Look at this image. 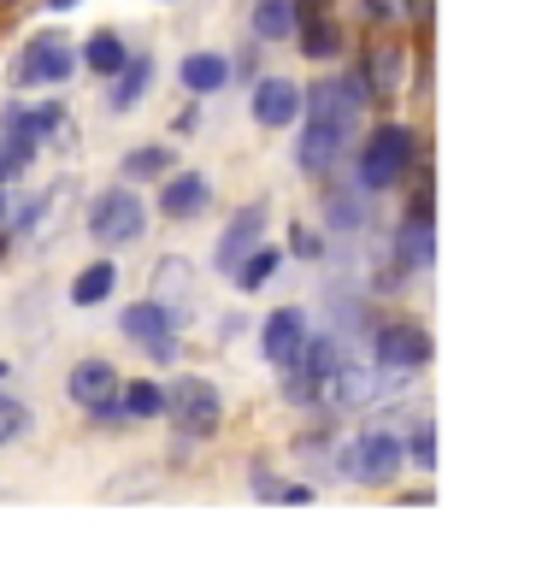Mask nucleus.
<instances>
[{
	"label": "nucleus",
	"mask_w": 548,
	"mask_h": 566,
	"mask_svg": "<svg viewBox=\"0 0 548 566\" xmlns=\"http://www.w3.org/2000/svg\"><path fill=\"white\" fill-rule=\"evenodd\" d=\"M413 130L407 124H378L371 130V142L360 148V184L366 189H396L401 177H407V166H413Z\"/></svg>",
	"instance_id": "f257e3e1"
},
{
	"label": "nucleus",
	"mask_w": 548,
	"mask_h": 566,
	"mask_svg": "<svg viewBox=\"0 0 548 566\" xmlns=\"http://www.w3.org/2000/svg\"><path fill=\"white\" fill-rule=\"evenodd\" d=\"M166 413H171V424L183 437H212L219 419H224V401H219V389H212L207 378H177L171 396H166Z\"/></svg>",
	"instance_id": "f03ea898"
},
{
	"label": "nucleus",
	"mask_w": 548,
	"mask_h": 566,
	"mask_svg": "<svg viewBox=\"0 0 548 566\" xmlns=\"http://www.w3.org/2000/svg\"><path fill=\"white\" fill-rule=\"evenodd\" d=\"M396 472H401V442L383 437V431H366V437H354L348 449H342V478H348V484L378 490Z\"/></svg>",
	"instance_id": "7ed1b4c3"
},
{
	"label": "nucleus",
	"mask_w": 548,
	"mask_h": 566,
	"mask_svg": "<svg viewBox=\"0 0 548 566\" xmlns=\"http://www.w3.org/2000/svg\"><path fill=\"white\" fill-rule=\"evenodd\" d=\"M141 224H148V207H141L136 189H106L101 201H95V212H88V237L106 242V248L136 242Z\"/></svg>",
	"instance_id": "20e7f679"
},
{
	"label": "nucleus",
	"mask_w": 548,
	"mask_h": 566,
	"mask_svg": "<svg viewBox=\"0 0 548 566\" xmlns=\"http://www.w3.org/2000/svg\"><path fill=\"white\" fill-rule=\"evenodd\" d=\"M71 65H77V48H71L60 30H42V35L30 42L24 65H18V77H24V83H65Z\"/></svg>",
	"instance_id": "39448f33"
},
{
	"label": "nucleus",
	"mask_w": 548,
	"mask_h": 566,
	"mask_svg": "<svg viewBox=\"0 0 548 566\" xmlns=\"http://www.w3.org/2000/svg\"><path fill=\"white\" fill-rule=\"evenodd\" d=\"M260 348H265V360H272V366H295V360H301V348H307V313H301V307L265 313Z\"/></svg>",
	"instance_id": "423d86ee"
},
{
	"label": "nucleus",
	"mask_w": 548,
	"mask_h": 566,
	"mask_svg": "<svg viewBox=\"0 0 548 566\" xmlns=\"http://www.w3.org/2000/svg\"><path fill=\"white\" fill-rule=\"evenodd\" d=\"M124 336H130L136 348H148L154 360H171L177 336H171V313L159 307V301H136V307H124Z\"/></svg>",
	"instance_id": "0eeeda50"
},
{
	"label": "nucleus",
	"mask_w": 548,
	"mask_h": 566,
	"mask_svg": "<svg viewBox=\"0 0 548 566\" xmlns=\"http://www.w3.org/2000/svg\"><path fill=\"white\" fill-rule=\"evenodd\" d=\"M301 106L313 113V124H325V130H336V136H348L354 142V124H360V101L342 88V77L336 83H313L307 95H301Z\"/></svg>",
	"instance_id": "6e6552de"
},
{
	"label": "nucleus",
	"mask_w": 548,
	"mask_h": 566,
	"mask_svg": "<svg viewBox=\"0 0 548 566\" xmlns=\"http://www.w3.org/2000/svg\"><path fill=\"white\" fill-rule=\"evenodd\" d=\"M336 366H342V360H336V343H330V336H318V343L307 336V348H301V371H295L289 384H283V396H289V401L325 396V384L336 378Z\"/></svg>",
	"instance_id": "1a4fd4ad"
},
{
	"label": "nucleus",
	"mask_w": 548,
	"mask_h": 566,
	"mask_svg": "<svg viewBox=\"0 0 548 566\" xmlns=\"http://www.w3.org/2000/svg\"><path fill=\"white\" fill-rule=\"evenodd\" d=\"M265 212H272L265 201H247V207L236 212V219L224 224V242H219V272H236V265H242L247 254H254L260 242H265Z\"/></svg>",
	"instance_id": "9d476101"
},
{
	"label": "nucleus",
	"mask_w": 548,
	"mask_h": 566,
	"mask_svg": "<svg viewBox=\"0 0 548 566\" xmlns=\"http://www.w3.org/2000/svg\"><path fill=\"white\" fill-rule=\"evenodd\" d=\"M431 360V336L419 325H383L378 331V366L383 371H413Z\"/></svg>",
	"instance_id": "9b49d317"
},
{
	"label": "nucleus",
	"mask_w": 548,
	"mask_h": 566,
	"mask_svg": "<svg viewBox=\"0 0 548 566\" xmlns=\"http://www.w3.org/2000/svg\"><path fill=\"white\" fill-rule=\"evenodd\" d=\"M65 396L95 413V407L118 401V371L106 360H77V366H71V378H65Z\"/></svg>",
	"instance_id": "f8f14e48"
},
{
	"label": "nucleus",
	"mask_w": 548,
	"mask_h": 566,
	"mask_svg": "<svg viewBox=\"0 0 548 566\" xmlns=\"http://www.w3.org/2000/svg\"><path fill=\"white\" fill-rule=\"evenodd\" d=\"M389 384H396V378H383V366H378V371H360V366H336V378L325 384V396H330L336 407H348V413H354V407H371V401H378Z\"/></svg>",
	"instance_id": "ddd939ff"
},
{
	"label": "nucleus",
	"mask_w": 548,
	"mask_h": 566,
	"mask_svg": "<svg viewBox=\"0 0 548 566\" xmlns=\"http://www.w3.org/2000/svg\"><path fill=\"white\" fill-rule=\"evenodd\" d=\"M301 113V88L295 83H283V77H265L254 88V118L265 124V130H283V124H295Z\"/></svg>",
	"instance_id": "4468645a"
},
{
	"label": "nucleus",
	"mask_w": 548,
	"mask_h": 566,
	"mask_svg": "<svg viewBox=\"0 0 548 566\" xmlns=\"http://www.w3.org/2000/svg\"><path fill=\"white\" fill-rule=\"evenodd\" d=\"M159 207H166V219H194V212L207 207V177H201V171H177V177H166V189H159Z\"/></svg>",
	"instance_id": "2eb2a0df"
},
{
	"label": "nucleus",
	"mask_w": 548,
	"mask_h": 566,
	"mask_svg": "<svg viewBox=\"0 0 548 566\" xmlns=\"http://www.w3.org/2000/svg\"><path fill=\"white\" fill-rule=\"evenodd\" d=\"M431 254H436V242H431V201L419 195L413 219L401 224V260H413V265H431Z\"/></svg>",
	"instance_id": "dca6fc26"
},
{
	"label": "nucleus",
	"mask_w": 548,
	"mask_h": 566,
	"mask_svg": "<svg viewBox=\"0 0 548 566\" xmlns=\"http://www.w3.org/2000/svg\"><path fill=\"white\" fill-rule=\"evenodd\" d=\"M177 77H183V88H194V95H212V88H224L230 65L219 60V53H189V60L177 65Z\"/></svg>",
	"instance_id": "f3484780"
},
{
	"label": "nucleus",
	"mask_w": 548,
	"mask_h": 566,
	"mask_svg": "<svg viewBox=\"0 0 548 566\" xmlns=\"http://www.w3.org/2000/svg\"><path fill=\"white\" fill-rule=\"evenodd\" d=\"M348 148V136H336V130H325V124H307V136H301V148H295V159L307 171H325L336 154Z\"/></svg>",
	"instance_id": "a211bd4d"
},
{
	"label": "nucleus",
	"mask_w": 548,
	"mask_h": 566,
	"mask_svg": "<svg viewBox=\"0 0 548 566\" xmlns=\"http://www.w3.org/2000/svg\"><path fill=\"white\" fill-rule=\"evenodd\" d=\"M301 24V42H307L313 60H330V53H342V24H336L330 12H313V18H295Z\"/></svg>",
	"instance_id": "6ab92c4d"
},
{
	"label": "nucleus",
	"mask_w": 548,
	"mask_h": 566,
	"mask_svg": "<svg viewBox=\"0 0 548 566\" xmlns=\"http://www.w3.org/2000/svg\"><path fill=\"white\" fill-rule=\"evenodd\" d=\"M360 71H366V83H371V101L396 95V88H401V48H371V60Z\"/></svg>",
	"instance_id": "aec40b11"
},
{
	"label": "nucleus",
	"mask_w": 548,
	"mask_h": 566,
	"mask_svg": "<svg viewBox=\"0 0 548 566\" xmlns=\"http://www.w3.org/2000/svg\"><path fill=\"white\" fill-rule=\"evenodd\" d=\"M254 35H265V42H289L295 35V0H260L254 7Z\"/></svg>",
	"instance_id": "412c9836"
},
{
	"label": "nucleus",
	"mask_w": 548,
	"mask_h": 566,
	"mask_svg": "<svg viewBox=\"0 0 548 566\" xmlns=\"http://www.w3.org/2000/svg\"><path fill=\"white\" fill-rule=\"evenodd\" d=\"M113 283H118V272L106 260H95V265H83V272H77V283H71V301H77V307H95V301L113 295Z\"/></svg>",
	"instance_id": "4be33fe9"
},
{
	"label": "nucleus",
	"mask_w": 548,
	"mask_h": 566,
	"mask_svg": "<svg viewBox=\"0 0 548 566\" xmlns=\"http://www.w3.org/2000/svg\"><path fill=\"white\" fill-rule=\"evenodd\" d=\"M154 77V65L148 60H130V65H118V83H113V106L124 113V106H136L141 101V88H148Z\"/></svg>",
	"instance_id": "5701e85b"
},
{
	"label": "nucleus",
	"mask_w": 548,
	"mask_h": 566,
	"mask_svg": "<svg viewBox=\"0 0 548 566\" xmlns=\"http://www.w3.org/2000/svg\"><path fill=\"white\" fill-rule=\"evenodd\" d=\"M83 60L95 65V71H118L124 60H130V53H124V42H118L113 30H95V35L83 42Z\"/></svg>",
	"instance_id": "b1692460"
},
{
	"label": "nucleus",
	"mask_w": 548,
	"mask_h": 566,
	"mask_svg": "<svg viewBox=\"0 0 548 566\" xmlns=\"http://www.w3.org/2000/svg\"><path fill=\"white\" fill-rule=\"evenodd\" d=\"M159 413H166V396H159L154 384H130V389H124V419H159Z\"/></svg>",
	"instance_id": "393cba45"
},
{
	"label": "nucleus",
	"mask_w": 548,
	"mask_h": 566,
	"mask_svg": "<svg viewBox=\"0 0 548 566\" xmlns=\"http://www.w3.org/2000/svg\"><path fill=\"white\" fill-rule=\"evenodd\" d=\"M272 272H277V248H265V242H260L254 254H247V260H242V265H236V272H230V277H236L242 290H260V283L272 277Z\"/></svg>",
	"instance_id": "a878e982"
},
{
	"label": "nucleus",
	"mask_w": 548,
	"mask_h": 566,
	"mask_svg": "<svg viewBox=\"0 0 548 566\" xmlns=\"http://www.w3.org/2000/svg\"><path fill=\"white\" fill-rule=\"evenodd\" d=\"M159 171H171V148H136V154H124V177H159Z\"/></svg>",
	"instance_id": "bb28decb"
},
{
	"label": "nucleus",
	"mask_w": 548,
	"mask_h": 566,
	"mask_svg": "<svg viewBox=\"0 0 548 566\" xmlns=\"http://www.w3.org/2000/svg\"><path fill=\"white\" fill-rule=\"evenodd\" d=\"M24 431H30V407L12 401V396H0V442H18Z\"/></svg>",
	"instance_id": "cd10ccee"
},
{
	"label": "nucleus",
	"mask_w": 548,
	"mask_h": 566,
	"mask_svg": "<svg viewBox=\"0 0 548 566\" xmlns=\"http://www.w3.org/2000/svg\"><path fill=\"white\" fill-rule=\"evenodd\" d=\"M154 283H159V295H183L189 290V260H159Z\"/></svg>",
	"instance_id": "c85d7f7f"
},
{
	"label": "nucleus",
	"mask_w": 548,
	"mask_h": 566,
	"mask_svg": "<svg viewBox=\"0 0 548 566\" xmlns=\"http://www.w3.org/2000/svg\"><path fill=\"white\" fill-rule=\"evenodd\" d=\"M289 254H301V260H318V254H325V237H318L313 224H295V230H289Z\"/></svg>",
	"instance_id": "c756f323"
},
{
	"label": "nucleus",
	"mask_w": 548,
	"mask_h": 566,
	"mask_svg": "<svg viewBox=\"0 0 548 566\" xmlns=\"http://www.w3.org/2000/svg\"><path fill=\"white\" fill-rule=\"evenodd\" d=\"M413 454H419V467H431V454H436V437H431V424H419V437H413Z\"/></svg>",
	"instance_id": "7c9ffc66"
},
{
	"label": "nucleus",
	"mask_w": 548,
	"mask_h": 566,
	"mask_svg": "<svg viewBox=\"0 0 548 566\" xmlns=\"http://www.w3.org/2000/svg\"><path fill=\"white\" fill-rule=\"evenodd\" d=\"M254 495H260V502H277L283 484H277V478H265V472H254Z\"/></svg>",
	"instance_id": "2f4dec72"
},
{
	"label": "nucleus",
	"mask_w": 548,
	"mask_h": 566,
	"mask_svg": "<svg viewBox=\"0 0 548 566\" xmlns=\"http://www.w3.org/2000/svg\"><path fill=\"white\" fill-rule=\"evenodd\" d=\"M277 502H295V507H301V502H313V490H307V484H283Z\"/></svg>",
	"instance_id": "473e14b6"
},
{
	"label": "nucleus",
	"mask_w": 548,
	"mask_h": 566,
	"mask_svg": "<svg viewBox=\"0 0 548 566\" xmlns=\"http://www.w3.org/2000/svg\"><path fill=\"white\" fill-rule=\"evenodd\" d=\"M53 7H77V0H53Z\"/></svg>",
	"instance_id": "72a5a7b5"
},
{
	"label": "nucleus",
	"mask_w": 548,
	"mask_h": 566,
	"mask_svg": "<svg viewBox=\"0 0 548 566\" xmlns=\"http://www.w3.org/2000/svg\"><path fill=\"white\" fill-rule=\"evenodd\" d=\"M0 378H7V360H0Z\"/></svg>",
	"instance_id": "f704fd0d"
}]
</instances>
